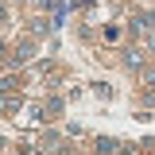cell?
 Returning a JSON list of instances; mask_svg holds the SVG:
<instances>
[{"mask_svg":"<svg viewBox=\"0 0 155 155\" xmlns=\"http://www.w3.org/2000/svg\"><path fill=\"white\" fill-rule=\"evenodd\" d=\"M31 54H35V43H19L16 54H4V58H8V66H23V62H31Z\"/></svg>","mask_w":155,"mask_h":155,"instance_id":"2","label":"cell"},{"mask_svg":"<svg viewBox=\"0 0 155 155\" xmlns=\"http://www.w3.org/2000/svg\"><path fill=\"white\" fill-rule=\"evenodd\" d=\"M19 105H23V97L16 93V81L4 78L0 81V113H19Z\"/></svg>","mask_w":155,"mask_h":155,"instance_id":"1","label":"cell"},{"mask_svg":"<svg viewBox=\"0 0 155 155\" xmlns=\"http://www.w3.org/2000/svg\"><path fill=\"white\" fill-rule=\"evenodd\" d=\"M132 31H136V35L155 31V16H151V12H136V16H132Z\"/></svg>","mask_w":155,"mask_h":155,"instance_id":"3","label":"cell"},{"mask_svg":"<svg viewBox=\"0 0 155 155\" xmlns=\"http://www.w3.org/2000/svg\"><path fill=\"white\" fill-rule=\"evenodd\" d=\"M0 23H8V8L4 4H0Z\"/></svg>","mask_w":155,"mask_h":155,"instance_id":"7","label":"cell"},{"mask_svg":"<svg viewBox=\"0 0 155 155\" xmlns=\"http://www.w3.org/2000/svg\"><path fill=\"white\" fill-rule=\"evenodd\" d=\"M124 66L128 70H140L143 66V51H124Z\"/></svg>","mask_w":155,"mask_h":155,"instance_id":"5","label":"cell"},{"mask_svg":"<svg viewBox=\"0 0 155 155\" xmlns=\"http://www.w3.org/2000/svg\"><path fill=\"white\" fill-rule=\"evenodd\" d=\"M97 155H124V143H120V140H109V136H101V140H97Z\"/></svg>","mask_w":155,"mask_h":155,"instance_id":"4","label":"cell"},{"mask_svg":"<svg viewBox=\"0 0 155 155\" xmlns=\"http://www.w3.org/2000/svg\"><path fill=\"white\" fill-rule=\"evenodd\" d=\"M143 39H147V51H151V54H155V31H147V35H143Z\"/></svg>","mask_w":155,"mask_h":155,"instance_id":"6","label":"cell"}]
</instances>
